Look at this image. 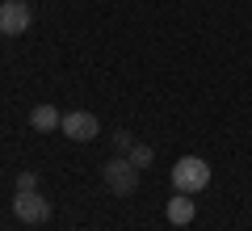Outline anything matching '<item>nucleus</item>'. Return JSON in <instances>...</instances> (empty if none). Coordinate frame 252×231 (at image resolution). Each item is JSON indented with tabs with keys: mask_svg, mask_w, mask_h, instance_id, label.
Instances as JSON below:
<instances>
[{
	"mask_svg": "<svg viewBox=\"0 0 252 231\" xmlns=\"http://www.w3.org/2000/svg\"><path fill=\"white\" fill-rule=\"evenodd\" d=\"M210 185V164L202 156H181L172 164V189L177 194H202Z\"/></svg>",
	"mask_w": 252,
	"mask_h": 231,
	"instance_id": "f257e3e1",
	"label": "nucleus"
},
{
	"mask_svg": "<svg viewBox=\"0 0 252 231\" xmlns=\"http://www.w3.org/2000/svg\"><path fill=\"white\" fill-rule=\"evenodd\" d=\"M101 177H105L109 194H118V198H130L139 189V168L130 164V156H114V160H105Z\"/></svg>",
	"mask_w": 252,
	"mask_h": 231,
	"instance_id": "f03ea898",
	"label": "nucleus"
},
{
	"mask_svg": "<svg viewBox=\"0 0 252 231\" xmlns=\"http://www.w3.org/2000/svg\"><path fill=\"white\" fill-rule=\"evenodd\" d=\"M30 21H34V9H30V0H0V34H26Z\"/></svg>",
	"mask_w": 252,
	"mask_h": 231,
	"instance_id": "7ed1b4c3",
	"label": "nucleus"
},
{
	"mask_svg": "<svg viewBox=\"0 0 252 231\" xmlns=\"http://www.w3.org/2000/svg\"><path fill=\"white\" fill-rule=\"evenodd\" d=\"M13 214H17L21 223H46V219H51V202H46L38 189H17V198H13Z\"/></svg>",
	"mask_w": 252,
	"mask_h": 231,
	"instance_id": "20e7f679",
	"label": "nucleus"
},
{
	"mask_svg": "<svg viewBox=\"0 0 252 231\" xmlns=\"http://www.w3.org/2000/svg\"><path fill=\"white\" fill-rule=\"evenodd\" d=\"M59 131L67 134V139H76V143H93L101 134V122L89 114V109H72V114H63Z\"/></svg>",
	"mask_w": 252,
	"mask_h": 231,
	"instance_id": "39448f33",
	"label": "nucleus"
},
{
	"mask_svg": "<svg viewBox=\"0 0 252 231\" xmlns=\"http://www.w3.org/2000/svg\"><path fill=\"white\" fill-rule=\"evenodd\" d=\"M164 214H168L172 227H185V223H193V214H198V206H193V194H172L168 206H164Z\"/></svg>",
	"mask_w": 252,
	"mask_h": 231,
	"instance_id": "423d86ee",
	"label": "nucleus"
},
{
	"mask_svg": "<svg viewBox=\"0 0 252 231\" xmlns=\"http://www.w3.org/2000/svg\"><path fill=\"white\" fill-rule=\"evenodd\" d=\"M63 122V114H59V109H55V105H46V101H42V105H34V114H30V126H34V131H55V126H59Z\"/></svg>",
	"mask_w": 252,
	"mask_h": 231,
	"instance_id": "0eeeda50",
	"label": "nucleus"
},
{
	"mask_svg": "<svg viewBox=\"0 0 252 231\" xmlns=\"http://www.w3.org/2000/svg\"><path fill=\"white\" fill-rule=\"evenodd\" d=\"M126 156H130V164H135V168H147V164L156 160V151L147 147V143H135V147L126 151Z\"/></svg>",
	"mask_w": 252,
	"mask_h": 231,
	"instance_id": "6e6552de",
	"label": "nucleus"
},
{
	"mask_svg": "<svg viewBox=\"0 0 252 231\" xmlns=\"http://www.w3.org/2000/svg\"><path fill=\"white\" fill-rule=\"evenodd\" d=\"M114 147L118 151H130V147H135V134H130V131H114Z\"/></svg>",
	"mask_w": 252,
	"mask_h": 231,
	"instance_id": "1a4fd4ad",
	"label": "nucleus"
},
{
	"mask_svg": "<svg viewBox=\"0 0 252 231\" xmlns=\"http://www.w3.org/2000/svg\"><path fill=\"white\" fill-rule=\"evenodd\" d=\"M17 189H38V172H21V177H17Z\"/></svg>",
	"mask_w": 252,
	"mask_h": 231,
	"instance_id": "9d476101",
	"label": "nucleus"
}]
</instances>
